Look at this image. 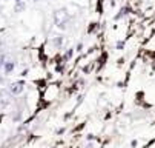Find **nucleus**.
Returning <instances> with one entry per match:
<instances>
[{"label":"nucleus","instance_id":"f257e3e1","mask_svg":"<svg viewBox=\"0 0 155 148\" xmlns=\"http://www.w3.org/2000/svg\"><path fill=\"white\" fill-rule=\"evenodd\" d=\"M52 20H54L55 28H58L60 31H66L68 26H69V22H71V12H69V9L64 8V6L54 9Z\"/></svg>","mask_w":155,"mask_h":148},{"label":"nucleus","instance_id":"f03ea898","mask_svg":"<svg viewBox=\"0 0 155 148\" xmlns=\"http://www.w3.org/2000/svg\"><path fill=\"white\" fill-rule=\"evenodd\" d=\"M8 90H9V93H11L12 96H20L21 93L25 91V82H23V80L12 82L11 85L8 87Z\"/></svg>","mask_w":155,"mask_h":148},{"label":"nucleus","instance_id":"7ed1b4c3","mask_svg":"<svg viewBox=\"0 0 155 148\" xmlns=\"http://www.w3.org/2000/svg\"><path fill=\"white\" fill-rule=\"evenodd\" d=\"M130 14H132V8H130L129 5H124V6H121V8L118 9V12L114 15V22H120V20H124V19H127Z\"/></svg>","mask_w":155,"mask_h":148},{"label":"nucleus","instance_id":"20e7f679","mask_svg":"<svg viewBox=\"0 0 155 148\" xmlns=\"http://www.w3.org/2000/svg\"><path fill=\"white\" fill-rule=\"evenodd\" d=\"M48 43L52 45L55 50H61L63 45H64V36H63V34H55V36H52V37L49 39Z\"/></svg>","mask_w":155,"mask_h":148},{"label":"nucleus","instance_id":"39448f33","mask_svg":"<svg viewBox=\"0 0 155 148\" xmlns=\"http://www.w3.org/2000/svg\"><path fill=\"white\" fill-rule=\"evenodd\" d=\"M15 67H17V63H15V60L14 59H11V57H8V60L5 62V65H3V76H11L14 71H15Z\"/></svg>","mask_w":155,"mask_h":148},{"label":"nucleus","instance_id":"423d86ee","mask_svg":"<svg viewBox=\"0 0 155 148\" xmlns=\"http://www.w3.org/2000/svg\"><path fill=\"white\" fill-rule=\"evenodd\" d=\"M144 50H146L147 53H150V54L155 56V37H153V36H150V37L147 39L146 45H144Z\"/></svg>","mask_w":155,"mask_h":148},{"label":"nucleus","instance_id":"0eeeda50","mask_svg":"<svg viewBox=\"0 0 155 148\" xmlns=\"http://www.w3.org/2000/svg\"><path fill=\"white\" fill-rule=\"evenodd\" d=\"M100 28H101V26H100L98 22H91L89 25H87V34H89V36H91V34H97V33L100 31Z\"/></svg>","mask_w":155,"mask_h":148},{"label":"nucleus","instance_id":"6e6552de","mask_svg":"<svg viewBox=\"0 0 155 148\" xmlns=\"http://www.w3.org/2000/svg\"><path fill=\"white\" fill-rule=\"evenodd\" d=\"M74 54H75V50L74 48H68L64 53H63V62H69V60H72V57H74Z\"/></svg>","mask_w":155,"mask_h":148},{"label":"nucleus","instance_id":"1a4fd4ad","mask_svg":"<svg viewBox=\"0 0 155 148\" xmlns=\"http://www.w3.org/2000/svg\"><path fill=\"white\" fill-rule=\"evenodd\" d=\"M26 9V2L23 0V2H15V5H14V12L15 14H20V12H23Z\"/></svg>","mask_w":155,"mask_h":148},{"label":"nucleus","instance_id":"9d476101","mask_svg":"<svg viewBox=\"0 0 155 148\" xmlns=\"http://www.w3.org/2000/svg\"><path fill=\"white\" fill-rule=\"evenodd\" d=\"M114 48H115L117 51H123V50L126 48V40H124V39H117V42L114 43Z\"/></svg>","mask_w":155,"mask_h":148},{"label":"nucleus","instance_id":"9b49d317","mask_svg":"<svg viewBox=\"0 0 155 148\" xmlns=\"http://www.w3.org/2000/svg\"><path fill=\"white\" fill-rule=\"evenodd\" d=\"M74 50H75L77 53H83V50H84V45H83L81 42H80V43H77V46H75Z\"/></svg>","mask_w":155,"mask_h":148},{"label":"nucleus","instance_id":"f8f14e48","mask_svg":"<svg viewBox=\"0 0 155 148\" xmlns=\"http://www.w3.org/2000/svg\"><path fill=\"white\" fill-rule=\"evenodd\" d=\"M5 82H6V76H0V87H3Z\"/></svg>","mask_w":155,"mask_h":148},{"label":"nucleus","instance_id":"ddd939ff","mask_svg":"<svg viewBox=\"0 0 155 148\" xmlns=\"http://www.w3.org/2000/svg\"><path fill=\"white\" fill-rule=\"evenodd\" d=\"M14 2H23V0H14Z\"/></svg>","mask_w":155,"mask_h":148},{"label":"nucleus","instance_id":"4468645a","mask_svg":"<svg viewBox=\"0 0 155 148\" xmlns=\"http://www.w3.org/2000/svg\"><path fill=\"white\" fill-rule=\"evenodd\" d=\"M2 2H11V0H2Z\"/></svg>","mask_w":155,"mask_h":148},{"label":"nucleus","instance_id":"2eb2a0df","mask_svg":"<svg viewBox=\"0 0 155 148\" xmlns=\"http://www.w3.org/2000/svg\"><path fill=\"white\" fill-rule=\"evenodd\" d=\"M46 2H54V0H46Z\"/></svg>","mask_w":155,"mask_h":148}]
</instances>
